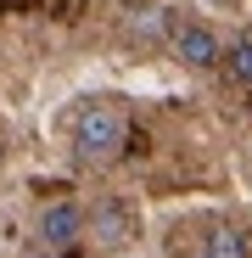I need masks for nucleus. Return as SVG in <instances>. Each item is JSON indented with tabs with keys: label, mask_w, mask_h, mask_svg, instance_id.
I'll list each match as a JSON object with an SVG mask.
<instances>
[{
	"label": "nucleus",
	"mask_w": 252,
	"mask_h": 258,
	"mask_svg": "<svg viewBox=\"0 0 252 258\" xmlns=\"http://www.w3.org/2000/svg\"><path fill=\"white\" fill-rule=\"evenodd\" d=\"M67 146H73L78 163H90V168L118 163L123 146H129V112H123L118 101H107V96L84 101V107L73 112V135H67Z\"/></svg>",
	"instance_id": "f257e3e1"
},
{
	"label": "nucleus",
	"mask_w": 252,
	"mask_h": 258,
	"mask_svg": "<svg viewBox=\"0 0 252 258\" xmlns=\"http://www.w3.org/2000/svg\"><path fill=\"white\" fill-rule=\"evenodd\" d=\"M84 241V208L73 197H56L34 213V252L39 258H67Z\"/></svg>",
	"instance_id": "f03ea898"
},
{
	"label": "nucleus",
	"mask_w": 252,
	"mask_h": 258,
	"mask_svg": "<svg viewBox=\"0 0 252 258\" xmlns=\"http://www.w3.org/2000/svg\"><path fill=\"white\" fill-rule=\"evenodd\" d=\"M224 45H230V39H224L213 23H202V17H185V23L168 28V51H174V62H185V68H196V73L219 68V62H224Z\"/></svg>",
	"instance_id": "7ed1b4c3"
},
{
	"label": "nucleus",
	"mask_w": 252,
	"mask_h": 258,
	"mask_svg": "<svg viewBox=\"0 0 252 258\" xmlns=\"http://www.w3.org/2000/svg\"><path fill=\"white\" fill-rule=\"evenodd\" d=\"M84 241H96L101 252H118L135 241V208L118 202V197H101L90 202V213H84Z\"/></svg>",
	"instance_id": "20e7f679"
},
{
	"label": "nucleus",
	"mask_w": 252,
	"mask_h": 258,
	"mask_svg": "<svg viewBox=\"0 0 252 258\" xmlns=\"http://www.w3.org/2000/svg\"><path fill=\"white\" fill-rule=\"evenodd\" d=\"M196 258H252V241H246L241 225H213L202 236V252Z\"/></svg>",
	"instance_id": "39448f33"
},
{
	"label": "nucleus",
	"mask_w": 252,
	"mask_h": 258,
	"mask_svg": "<svg viewBox=\"0 0 252 258\" xmlns=\"http://www.w3.org/2000/svg\"><path fill=\"white\" fill-rule=\"evenodd\" d=\"M224 79L235 84V90H252V34H241V39H230L224 45Z\"/></svg>",
	"instance_id": "423d86ee"
}]
</instances>
